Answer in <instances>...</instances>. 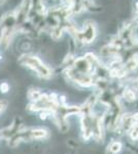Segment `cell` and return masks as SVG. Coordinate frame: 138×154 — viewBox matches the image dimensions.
I'll return each instance as SVG.
<instances>
[{"instance_id":"6da1fadb","label":"cell","mask_w":138,"mask_h":154,"mask_svg":"<svg viewBox=\"0 0 138 154\" xmlns=\"http://www.w3.org/2000/svg\"><path fill=\"white\" fill-rule=\"evenodd\" d=\"M75 36H76L77 40L79 42H82V43H84V44L92 43L97 36L96 25L91 21L87 22V23L85 24L84 28H82V31L81 32L75 31Z\"/></svg>"},{"instance_id":"7a4b0ae2","label":"cell","mask_w":138,"mask_h":154,"mask_svg":"<svg viewBox=\"0 0 138 154\" xmlns=\"http://www.w3.org/2000/svg\"><path fill=\"white\" fill-rule=\"evenodd\" d=\"M24 60L25 64L28 67H30V68L33 69L34 71H36L37 74L40 75L41 77L49 78L52 75L51 70L47 66H44L40 60L37 59L36 57H26V58H24Z\"/></svg>"},{"instance_id":"3957f363","label":"cell","mask_w":138,"mask_h":154,"mask_svg":"<svg viewBox=\"0 0 138 154\" xmlns=\"http://www.w3.org/2000/svg\"><path fill=\"white\" fill-rule=\"evenodd\" d=\"M123 97L124 99L128 102H134L137 99V91L134 88H125L124 93H123Z\"/></svg>"},{"instance_id":"277c9868","label":"cell","mask_w":138,"mask_h":154,"mask_svg":"<svg viewBox=\"0 0 138 154\" xmlns=\"http://www.w3.org/2000/svg\"><path fill=\"white\" fill-rule=\"evenodd\" d=\"M108 148L114 154L119 153L120 151H121V149H122V144L120 142H114V143H111V145H110Z\"/></svg>"},{"instance_id":"5b68a950","label":"cell","mask_w":138,"mask_h":154,"mask_svg":"<svg viewBox=\"0 0 138 154\" xmlns=\"http://www.w3.org/2000/svg\"><path fill=\"white\" fill-rule=\"evenodd\" d=\"M0 88H1V91H3V93H6V91H8L9 86H8V84H7V83H2Z\"/></svg>"},{"instance_id":"8992f818","label":"cell","mask_w":138,"mask_h":154,"mask_svg":"<svg viewBox=\"0 0 138 154\" xmlns=\"http://www.w3.org/2000/svg\"><path fill=\"white\" fill-rule=\"evenodd\" d=\"M133 88H134L136 91H138V79L137 80H135L134 83H133Z\"/></svg>"},{"instance_id":"52a82bcc","label":"cell","mask_w":138,"mask_h":154,"mask_svg":"<svg viewBox=\"0 0 138 154\" xmlns=\"http://www.w3.org/2000/svg\"><path fill=\"white\" fill-rule=\"evenodd\" d=\"M136 17H137V19H138V2L136 3Z\"/></svg>"}]
</instances>
